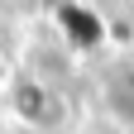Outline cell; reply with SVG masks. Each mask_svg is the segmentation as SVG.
Instances as JSON below:
<instances>
[{
	"mask_svg": "<svg viewBox=\"0 0 134 134\" xmlns=\"http://www.w3.org/2000/svg\"><path fill=\"white\" fill-rule=\"evenodd\" d=\"M0 91H5V62H0Z\"/></svg>",
	"mask_w": 134,
	"mask_h": 134,
	"instance_id": "cell-1",
	"label": "cell"
},
{
	"mask_svg": "<svg viewBox=\"0 0 134 134\" xmlns=\"http://www.w3.org/2000/svg\"><path fill=\"white\" fill-rule=\"evenodd\" d=\"M129 134H134V125H129Z\"/></svg>",
	"mask_w": 134,
	"mask_h": 134,
	"instance_id": "cell-2",
	"label": "cell"
}]
</instances>
